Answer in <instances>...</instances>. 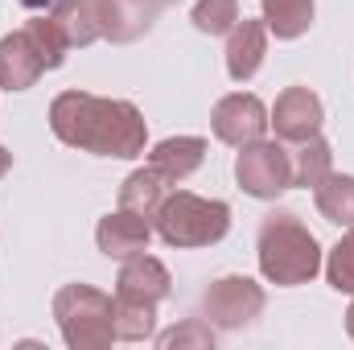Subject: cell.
Returning a JSON list of instances; mask_svg holds the SVG:
<instances>
[{
  "label": "cell",
  "mask_w": 354,
  "mask_h": 350,
  "mask_svg": "<svg viewBox=\"0 0 354 350\" xmlns=\"http://www.w3.org/2000/svg\"><path fill=\"white\" fill-rule=\"evenodd\" d=\"M25 33L33 37V46H37V54H41L46 71H58V66L66 62L71 42H66V33L58 29V21H54V17H37V21H29V25H25Z\"/></svg>",
  "instance_id": "cell-21"
},
{
  "label": "cell",
  "mask_w": 354,
  "mask_h": 350,
  "mask_svg": "<svg viewBox=\"0 0 354 350\" xmlns=\"http://www.w3.org/2000/svg\"><path fill=\"white\" fill-rule=\"evenodd\" d=\"M8 169H12V153H8V149L0 145V177L8 174Z\"/></svg>",
  "instance_id": "cell-25"
},
{
  "label": "cell",
  "mask_w": 354,
  "mask_h": 350,
  "mask_svg": "<svg viewBox=\"0 0 354 350\" xmlns=\"http://www.w3.org/2000/svg\"><path fill=\"white\" fill-rule=\"evenodd\" d=\"M322 120H326V107L322 99L309 87H288L276 95V107L268 116V124L276 128V140H288V145H301L309 136L322 132Z\"/></svg>",
  "instance_id": "cell-8"
},
{
  "label": "cell",
  "mask_w": 354,
  "mask_h": 350,
  "mask_svg": "<svg viewBox=\"0 0 354 350\" xmlns=\"http://www.w3.org/2000/svg\"><path fill=\"white\" fill-rule=\"evenodd\" d=\"M50 132L95 157H140L149 140V124L136 103L128 99H103L91 91H62L50 103Z\"/></svg>",
  "instance_id": "cell-1"
},
{
  "label": "cell",
  "mask_w": 354,
  "mask_h": 350,
  "mask_svg": "<svg viewBox=\"0 0 354 350\" xmlns=\"http://www.w3.org/2000/svg\"><path fill=\"white\" fill-rule=\"evenodd\" d=\"M153 223L169 248H210L231 231V206L189 190H169Z\"/></svg>",
  "instance_id": "cell-3"
},
{
  "label": "cell",
  "mask_w": 354,
  "mask_h": 350,
  "mask_svg": "<svg viewBox=\"0 0 354 350\" xmlns=\"http://www.w3.org/2000/svg\"><path fill=\"white\" fill-rule=\"evenodd\" d=\"M165 194H169V181L149 165V169H136V174L124 177V185H120V206L132 210V214H145V219L153 223L157 210H161V202H165Z\"/></svg>",
  "instance_id": "cell-16"
},
{
  "label": "cell",
  "mask_w": 354,
  "mask_h": 350,
  "mask_svg": "<svg viewBox=\"0 0 354 350\" xmlns=\"http://www.w3.org/2000/svg\"><path fill=\"white\" fill-rule=\"evenodd\" d=\"M17 4H25V8H54L58 0H17Z\"/></svg>",
  "instance_id": "cell-26"
},
{
  "label": "cell",
  "mask_w": 354,
  "mask_h": 350,
  "mask_svg": "<svg viewBox=\"0 0 354 350\" xmlns=\"http://www.w3.org/2000/svg\"><path fill=\"white\" fill-rule=\"evenodd\" d=\"M46 75V62L25 29L0 37V87L4 91H29Z\"/></svg>",
  "instance_id": "cell-11"
},
{
  "label": "cell",
  "mask_w": 354,
  "mask_h": 350,
  "mask_svg": "<svg viewBox=\"0 0 354 350\" xmlns=\"http://www.w3.org/2000/svg\"><path fill=\"white\" fill-rule=\"evenodd\" d=\"M235 181L243 194L252 198H280L288 185H292V157L284 145L276 140H256V145H243L239 157H235Z\"/></svg>",
  "instance_id": "cell-5"
},
{
  "label": "cell",
  "mask_w": 354,
  "mask_h": 350,
  "mask_svg": "<svg viewBox=\"0 0 354 350\" xmlns=\"http://www.w3.org/2000/svg\"><path fill=\"white\" fill-rule=\"evenodd\" d=\"M54 317L71 350H103L115 342V301L95 284H62L54 293Z\"/></svg>",
  "instance_id": "cell-4"
},
{
  "label": "cell",
  "mask_w": 354,
  "mask_h": 350,
  "mask_svg": "<svg viewBox=\"0 0 354 350\" xmlns=\"http://www.w3.org/2000/svg\"><path fill=\"white\" fill-rule=\"evenodd\" d=\"M260 8L268 33H276L280 42H297L313 25V0H260Z\"/></svg>",
  "instance_id": "cell-17"
},
{
  "label": "cell",
  "mask_w": 354,
  "mask_h": 350,
  "mask_svg": "<svg viewBox=\"0 0 354 350\" xmlns=\"http://www.w3.org/2000/svg\"><path fill=\"white\" fill-rule=\"evenodd\" d=\"M264 54H268V25L239 17L235 29L227 33V75L235 83L256 79V71L264 66Z\"/></svg>",
  "instance_id": "cell-12"
},
{
  "label": "cell",
  "mask_w": 354,
  "mask_h": 350,
  "mask_svg": "<svg viewBox=\"0 0 354 350\" xmlns=\"http://www.w3.org/2000/svg\"><path fill=\"white\" fill-rule=\"evenodd\" d=\"M189 21H194L198 33L223 37V33H231L235 21H239V0H198L194 12H189Z\"/></svg>",
  "instance_id": "cell-22"
},
{
  "label": "cell",
  "mask_w": 354,
  "mask_h": 350,
  "mask_svg": "<svg viewBox=\"0 0 354 350\" xmlns=\"http://www.w3.org/2000/svg\"><path fill=\"white\" fill-rule=\"evenodd\" d=\"M256 260L264 280L292 288V284H309L322 272V248L292 210H272L264 214L256 235Z\"/></svg>",
  "instance_id": "cell-2"
},
{
  "label": "cell",
  "mask_w": 354,
  "mask_h": 350,
  "mask_svg": "<svg viewBox=\"0 0 354 350\" xmlns=\"http://www.w3.org/2000/svg\"><path fill=\"white\" fill-rule=\"evenodd\" d=\"M206 161V140L202 136H169L161 145H153L149 153V165L165 181H185L189 174H198Z\"/></svg>",
  "instance_id": "cell-14"
},
{
  "label": "cell",
  "mask_w": 354,
  "mask_h": 350,
  "mask_svg": "<svg viewBox=\"0 0 354 350\" xmlns=\"http://www.w3.org/2000/svg\"><path fill=\"white\" fill-rule=\"evenodd\" d=\"M115 301V338L120 342H149L157 330V305L132 301V297H111Z\"/></svg>",
  "instance_id": "cell-20"
},
{
  "label": "cell",
  "mask_w": 354,
  "mask_h": 350,
  "mask_svg": "<svg viewBox=\"0 0 354 350\" xmlns=\"http://www.w3.org/2000/svg\"><path fill=\"white\" fill-rule=\"evenodd\" d=\"M313 202H317L326 223L354 227V177L351 174H330L313 190Z\"/></svg>",
  "instance_id": "cell-19"
},
{
  "label": "cell",
  "mask_w": 354,
  "mask_h": 350,
  "mask_svg": "<svg viewBox=\"0 0 354 350\" xmlns=\"http://www.w3.org/2000/svg\"><path fill=\"white\" fill-rule=\"evenodd\" d=\"M288 157H292V185L317 190L326 177L334 174V169H330L334 153H330V145L322 140V132H317V136H309V140H301V145H297Z\"/></svg>",
  "instance_id": "cell-18"
},
{
  "label": "cell",
  "mask_w": 354,
  "mask_h": 350,
  "mask_svg": "<svg viewBox=\"0 0 354 350\" xmlns=\"http://www.w3.org/2000/svg\"><path fill=\"white\" fill-rule=\"evenodd\" d=\"M174 280H169V268L153 256H132L124 260L120 276H115V297H132V301H145V305H161L169 297Z\"/></svg>",
  "instance_id": "cell-10"
},
{
  "label": "cell",
  "mask_w": 354,
  "mask_h": 350,
  "mask_svg": "<svg viewBox=\"0 0 354 350\" xmlns=\"http://www.w3.org/2000/svg\"><path fill=\"white\" fill-rule=\"evenodd\" d=\"M346 334L354 338V301H351V309H346Z\"/></svg>",
  "instance_id": "cell-27"
},
{
  "label": "cell",
  "mask_w": 354,
  "mask_h": 350,
  "mask_svg": "<svg viewBox=\"0 0 354 350\" xmlns=\"http://www.w3.org/2000/svg\"><path fill=\"white\" fill-rule=\"evenodd\" d=\"M326 280H330V288L354 297V227L330 248V256H326Z\"/></svg>",
  "instance_id": "cell-23"
},
{
  "label": "cell",
  "mask_w": 354,
  "mask_h": 350,
  "mask_svg": "<svg viewBox=\"0 0 354 350\" xmlns=\"http://www.w3.org/2000/svg\"><path fill=\"white\" fill-rule=\"evenodd\" d=\"M165 350H181V347H214V330H210V322H198V317H189L185 326H177L169 334H161L157 338Z\"/></svg>",
  "instance_id": "cell-24"
},
{
  "label": "cell",
  "mask_w": 354,
  "mask_h": 350,
  "mask_svg": "<svg viewBox=\"0 0 354 350\" xmlns=\"http://www.w3.org/2000/svg\"><path fill=\"white\" fill-rule=\"evenodd\" d=\"M210 132L214 140L231 145V149H243V145H256L264 140L268 132V107L260 95L252 91H235V95H223L210 111Z\"/></svg>",
  "instance_id": "cell-7"
},
{
  "label": "cell",
  "mask_w": 354,
  "mask_h": 350,
  "mask_svg": "<svg viewBox=\"0 0 354 350\" xmlns=\"http://www.w3.org/2000/svg\"><path fill=\"white\" fill-rule=\"evenodd\" d=\"M174 0H107V42H136Z\"/></svg>",
  "instance_id": "cell-15"
},
{
  "label": "cell",
  "mask_w": 354,
  "mask_h": 350,
  "mask_svg": "<svg viewBox=\"0 0 354 350\" xmlns=\"http://www.w3.org/2000/svg\"><path fill=\"white\" fill-rule=\"evenodd\" d=\"M149 239H153V223L145 214L124 210V206L115 214H103L95 227V243L107 260H132V256L149 252Z\"/></svg>",
  "instance_id": "cell-9"
},
{
  "label": "cell",
  "mask_w": 354,
  "mask_h": 350,
  "mask_svg": "<svg viewBox=\"0 0 354 350\" xmlns=\"http://www.w3.org/2000/svg\"><path fill=\"white\" fill-rule=\"evenodd\" d=\"M50 17H54L58 29L66 33L71 50L107 37V0H58Z\"/></svg>",
  "instance_id": "cell-13"
},
{
  "label": "cell",
  "mask_w": 354,
  "mask_h": 350,
  "mask_svg": "<svg viewBox=\"0 0 354 350\" xmlns=\"http://www.w3.org/2000/svg\"><path fill=\"white\" fill-rule=\"evenodd\" d=\"M264 288L252 276H223L202 293V317L218 330H243L264 313Z\"/></svg>",
  "instance_id": "cell-6"
}]
</instances>
